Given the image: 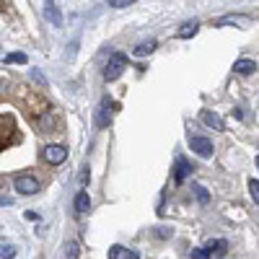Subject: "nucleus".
Masks as SVG:
<instances>
[{
  "instance_id": "nucleus-27",
  "label": "nucleus",
  "mask_w": 259,
  "mask_h": 259,
  "mask_svg": "<svg viewBox=\"0 0 259 259\" xmlns=\"http://www.w3.org/2000/svg\"><path fill=\"white\" fill-rule=\"evenodd\" d=\"M256 166H259V156H256Z\"/></svg>"
},
{
  "instance_id": "nucleus-14",
  "label": "nucleus",
  "mask_w": 259,
  "mask_h": 259,
  "mask_svg": "<svg viewBox=\"0 0 259 259\" xmlns=\"http://www.w3.org/2000/svg\"><path fill=\"white\" fill-rule=\"evenodd\" d=\"M197 31H200V24H194V21H192V24H184V26L177 31V36H179V39H192Z\"/></svg>"
},
{
  "instance_id": "nucleus-12",
  "label": "nucleus",
  "mask_w": 259,
  "mask_h": 259,
  "mask_svg": "<svg viewBox=\"0 0 259 259\" xmlns=\"http://www.w3.org/2000/svg\"><path fill=\"white\" fill-rule=\"evenodd\" d=\"M226 251H228V244L223 239H215L207 244V254H212V256H226Z\"/></svg>"
},
{
  "instance_id": "nucleus-26",
  "label": "nucleus",
  "mask_w": 259,
  "mask_h": 259,
  "mask_svg": "<svg viewBox=\"0 0 259 259\" xmlns=\"http://www.w3.org/2000/svg\"><path fill=\"white\" fill-rule=\"evenodd\" d=\"M156 233H158V239H166V236H168V231H166V228H158Z\"/></svg>"
},
{
  "instance_id": "nucleus-11",
  "label": "nucleus",
  "mask_w": 259,
  "mask_h": 259,
  "mask_svg": "<svg viewBox=\"0 0 259 259\" xmlns=\"http://www.w3.org/2000/svg\"><path fill=\"white\" fill-rule=\"evenodd\" d=\"M45 16H47V21L52 26H62V16H60V8H57V3H47V8H45Z\"/></svg>"
},
{
  "instance_id": "nucleus-7",
  "label": "nucleus",
  "mask_w": 259,
  "mask_h": 259,
  "mask_svg": "<svg viewBox=\"0 0 259 259\" xmlns=\"http://www.w3.org/2000/svg\"><path fill=\"white\" fill-rule=\"evenodd\" d=\"M200 119H202L207 127H212V130H226L223 117H221V114H215V112H210V109H205V112L200 114Z\"/></svg>"
},
{
  "instance_id": "nucleus-8",
  "label": "nucleus",
  "mask_w": 259,
  "mask_h": 259,
  "mask_svg": "<svg viewBox=\"0 0 259 259\" xmlns=\"http://www.w3.org/2000/svg\"><path fill=\"white\" fill-rule=\"evenodd\" d=\"M109 259H140V254L135 249H124V246H112L109 249Z\"/></svg>"
},
{
  "instance_id": "nucleus-19",
  "label": "nucleus",
  "mask_w": 259,
  "mask_h": 259,
  "mask_svg": "<svg viewBox=\"0 0 259 259\" xmlns=\"http://www.w3.org/2000/svg\"><path fill=\"white\" fill-rule=\"evenodd\" d=\"M0 259H16V249H13L11 244H8V246L3 244V246H0Z\"/></svg>"
},
{
  "instance_id": "nucleus-3",
  "label": "nucleus",
  "mask_w": 259,
  "mask_h": 259,
  "mask_svg": "<svg viewBox=\"0 0 259 259\" xmlns=\"http://www.w3.org/2000/svg\"><path fill=\"white\" fill-rule=\"evenodd\" d=\"M189 148L197 153L200 158H210L212 156V143L202 135H189Z\"/></svg>"
},
{
  "instance_id": "nucleus-5",
  "label": "nucleus",
  "mask_w": 259,
  "mask_h": 259,
  "mask_svg": "<svg viewBox=\"0 0 259 259\" xmlns=\"http://www.w3.org/2000/svg\"><path fill=\"white\" fill-rule=\"evenodd\" d=\"M189 171H192L189 161H187L184 156H177V161H174V182H177V184H182V182L189 177Z\"/></svg>"
},
{
  "instance_id": "nucleus-9",
  "label": "nucleus",
  "mask_w": 259,
  "mask_h": 259,
  "mask_svg": "<svg viewBox=\"0 0 259 259\" xmlns=\"http://www.w3.org/2000/svg\"><path fill=\"white\" fill-rule=\"evenodd\" d=\"M256 70V62L254 60H236L233 62V73H239V75H249Z\"/></svg>"
},
{
  "instance_id": "nucleus-20",
  "label": "nucleus",
  "mask_w": 259,
  "mask_h": 259,
  "mask_svg": "<svg viewBox=\"0 0 259 259\" xmlns=\"http://www.w3.org/2000/svg\"><path fill=\"white\" fill-rule=\"evenodd\" d=\"M192 259H210L207 249H192Z\"/></svg>"
},
{
  "instance_id": "nucleus-25",
  "label": "nucleus",
  "mask_w": 259,
  "mask_h": 259,
  "mask_svg": "<svg viewBox=\"0 0 259 259\" xmlns=\"http://www.w3.org/2000/svg\"><path fill=\"white\" fill-rule=\"evenodd\" d=\"M233 117H236V119H244V112L239 109V106H236V109H233Z\"/></svg>"
},
{
  "instance_id": "nucleus-10",
  "label": "nucleus",
  "mask_w": 259,
  "mask_h": 259,
  "mask_svg": "<svg viewBox=\"0 0 259 259\" xmlns=\"http://www.w3.org/2000/svg\"><path fill=\"white\" fill-rule=\"evenodd\" d=\"M91 210V197H89V192H78L75 194V212L83 215V212H89Z\"/></svg>"
},
{
  "instance_id": "nucleus-6",
  "label": "nucleus",
  "mask_w": 259,
  "mask_h": 259,
  "mask_svg": "<svg viewBox=\"0 0 259 259\" xmlns=\"http://www.w3.org/2000/svg\"><path fill=\"white\" fill-rule=\"evenodd\" d=\"M112 101L109 99H101V106H99V112H96V124L99 127H109V122H112Z\"/></svg>"
},
{
  "instance_id": "nucleus-21",
  "label": "nucleus",
  "mask_w": 259,
  "mask_h": 259,
  "mask_svg": "<svg viewBox=\"0 0 259 259\" xmlns=\"http://www.w3.org/2000/svg\"><path fill=\"white\" fill-rule=\"evenodd\" d=\"M109 6L112 8H127V6H133V0H109Z\"/></svg>"
},
{
  "instance_id": "nucleus-4",
  "label": "nucleus",
  "mask_w": 259,
  "mask_h": 259,
  "mask_svg": "<svg viewBox=\"0 0 259 259\" xmlns=\"http://www.w3.org/2000/svg\"><path fill=\"white\" fill-rule=\"evenodd\" d=\"M65 158H68V148L65 145H47L45 148V161L52 166H60Z\"/></svg>"
},
{
  "instance_id": "nucleus-2",
  "label": "nucleus",
  "mask_w": 259,
  "mask_h": 259,
  "mask_svg": "<svg viewBox=\"0 0 259 259\" xmlns=\"http://www.w3.org/2000/svg\"><path fill=\"white\" fill-rule=\"evenodd\" d=\"M13 187H16L18 194H36V192L41 189L39 179L31 177V174H21V177H16V179H13Z\"/></svg>"
},
{
  "instance_id": "nucleus-13",
  "label": "nucleus",
  "mask_w": 259,
  "mask_h": 259,
  "mask_svg": "<svg viewBox=\"0 0 259 259\" xmlns=\"http://www.w3.org/2000/svg\"><path fill=\"white\" fill-rule=\"evenodd\" d=\"M156 47H158V41H156V39H150V41H143V45H138V47L133 50V55H135V57H145V55L153 52Z\"/></svg>"
},
{
  "instance_id": "nucleus-23",
  "label": "nucleus",
  "mask_w": 259,
  "mask_h": 259,
  "mask_svg": "<svg viewBox=\"0 0 259 259\" xmlns=\"http://www.w3.org/2000/svg\"><path fill=\"white\" fill-rule=\"evenodd\" d=\"M0 205H6V207H8V205H13V200H11V197H3V194H0Z\"/></svg>"
},
{
  "instance_id": "nucleus-1",
  "label": "nucleus",
  "mask_w": 259,
  "mask_h": 259,
  "mask_svg": "<svg viewBox=\"0 0 259 259\" xmlns=\"http://www.w3.org/2000/svg\"><path fill=\"white\" fill-rule=\"evenodd\" d=\"M124 65H127V55L112 52L109 62H106V68H104V78H106V80H117V78L122 75V70H124Z\"/></svg>"
},
{
  "instance_id": "nucleus-16",
  "label": "nucleus",
  "mask_w": 259,
  "mask_h": 259,
  "mask_svg": "<svg viewBox=\"0 0 259 259\" xmlns=\"http://www.w3.org/2000/svg\"><path fill=\"white\" fill-rule=\"evenodd\" d=\"M65 256H68V259H78L80 256V249H78L75 241H70L68 246H65Z\"/></svg>"
},
{
  "instance_id": "nucleus-22",
  "label": "nucleus",
  "mask_w": 259,
  "mask_h": 259,
  "mask_svg": "<svg viewBox=\"0 0 259 259\" xmlns=\"http://www.w3.org/2000/svg\"><path fill=\"white\" fill-rule=\"evenodd\" d=\"M31 75H34V80H39V83H47V80H45V75H41L39 70H31Z\"/></svg>"
},
{
  "instance_id": "nucleus-18",
  "label": "nucleus",
  "mask_w": 259,
  "mask_h": 259,
  "mask_svg": "<svg viewBox=\"0 0 259 259\" xmlns=\"http://www.w3.org/2000/svg\"><path fill=\"white\" fill-rule=\"evenodd\" d=\"M6 62H16V65H26V55L24 52H13L6 57Z\"/></svg>"
},
{
  "instance_id": "nucleus-24",
  "label": "nucleus",
  "mask_w": 259,
  "mask_h": 259,
  "mask_svg": "<svg viewBox=\"0 0 259 259\" xmlns=\"http://www.w3.org/2000/svg\"><path fill=\"white\" fill-rule=\"evenodd\" d=\"M26 218H29V221H39V212H34V210H29V212H26Z\"/></svg>"
},
{
  "instance_id": "nucleus-17",
  "label": "nucleus",
  "mask_w": 259,
  "mask_h": 259,
  "mask_svg": "<svg viewBox=\"0 0 259 259\" xmlns=\"http://www.w3.org/2000/svg\"><path fill=\"white\" fill-rule=\"evenodd\" d=\"M249 194H251V200L259 205V179H251L249 182Z\"/></svg>"
},
{
  "instance_id": "nucleus-15",
  "label": "nucleus",
  "mask_w": 259,
  "mask_h": 259,
  "mask_svg": "<svg viewBox=\"0 0 259 259\" xmlns=\"http://www.w3.org/2000/svg\"><path fill=\"white\" fill-rule=\"evenodd\" d=\"M192 189H194V194H197V200H200L202 205H207V202H210V194H207V189H205L202 184H194Z\"/></svg>"
}]
</instances>
